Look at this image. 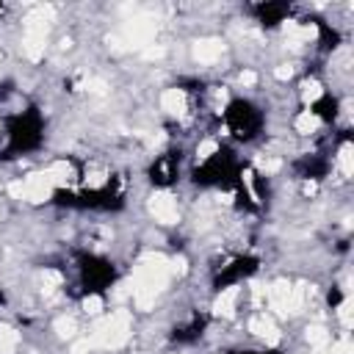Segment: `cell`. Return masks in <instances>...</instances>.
<instances>
[{
	"instance_id": "18",
	"label": "cell",
	"mask_w": 354,
	"mask_h": 354,
	"mask_svg": "<svg viewBox=\"0 0 354 354\" xmlns=\"http://www.w3.org/2000/svg\"><path fill=\"white\" fill-rule=\"evenodd\" d=\"M216 149H218L216 141H202V144L196 147V155H199V160H207L210 155H216Z\"/></svg>"
},
{
	"instance_id": "7",
	"label": "cell",
	"mask_w": 354,
	"mask_h": 354,
	"mask_svg": "<svg viewBox=\"0 0 354 354\" xmlns=\"http://www.w3.org/2000/svg\"><path fill=\"white\" fill-rule=\"evenodd\" d=\"M221 53H224V44L218 39H199L194 44V58L199 64H213V61L221 58Z\"/></svg>"
},
{
	"instance_id": "6",
	"label": "cell",
	"mask_w": 354,
	"mask_h": 354,
	"mask_svg": "<svg viewBox=\"0 0 354 354\" xmlns=\"http://www.w3.org/2000/svg\"><path fill=\"white\" fill-rule=\"evenodd\" d=\"M149 213H152L155 221H160V224H174V221H177V202H174V196H169V194H155V196L149 199Z\"/></svg>"
},
{
	"instance_id": "16",
	"label": "cell",
	"mask_w": 354,
	"mask_h": 354,
	"mask_svg": "<svg viewBox=\"0 0 354 354\" xmlns=\"http://www.w3.org/2000/svg\"><path fill=\"white\" fill-rule=\"evenodd\" d=\"M75 329H77V324H75V318H69V315H64V318L55 321V332H58L61 337H72Z\"/></svg>"
},
{
	"instance_id": "15",
	"label": "cell",
	"mask_w": 354,
	"mask_h": 354,
	"mask_svg": "<svg viewBox=\"0 0 354 354\" xmlns=\"http://www.w3.org/2000/svg\"><path fill=\"white\" fill-rule=\"evenodd\" d=\"M351 158H354V155H351V147L343 144V149H340V155H337V169H340L343 177H351V169H354V166H351Z\"/></svg>"
},
{
	"instance_id": "25",
	"label": "cell",
	"mask_w": 354,
	"mask_h": 354,
	"mask_svg": "<svg viewBox=\"0 0 354 354\" xmlns=\"http://www.w3.org/2000/svg\"><path fill=\"white\" fill-rule=\"evenodd\" d=\"M274 75H277V77H279V80H288V77H290V75H293V69H290V66H288V64H285V66H279V69H277V72H274Z\"/></svg>"
},
{
	"instance_id": "1",
	"label": "cell",
	"mask_w": 354,
	"mask_h": 354,
	"mask_svg": "<svg viewBox=\"0 0 354 354\" xmlns=\"http://www.w3.org/2000/svg\"><path fill=\"white\" fill-rule=\"evenodd\" d=\"M169 260L160 254H147L136 271H133V301L138 310H149L158 299V293L163 290L166 279H169Z\"/></svg>"
},
{
	"instance_id": "8",
	"label": "cell",
	"mask_w": 354,
	"mask_h": 354,
	"mask_svg": "<svg viewBox=\"0 0 354 354\" xmlns=\"http://www.w3.org/2000/svg\"><path fill=\"white\" fill-rule=\"evenodd\" d=\"M249 329L257 335V337H263V340H268V343H277L279 340V332H277V324L266 315V313H260V315H254L252 321H249Z\"/></svg>"
},
{
	"instance_id": "20",
	"label": "cell",
	"mask_w": 354,
	"mask_h": 354,
	"mask_svg": "<svg viewBox=\"0 0 354 354\" xmlns=\"http://www.w3.org/2000/svg\"><path fill=\"white\" fill-rule=\"evenodd\" d=\"M105 80H100V77H91V80H86V91H91V94H105Z\"/></svg>"
},
{
	"instance_id": "11",
	"label": "cell",
	"mask_w": 354,
	"mask_h": 354,
	"mask_svg": "<svg viewBox=\"0 0 354 354\" xmlns=\"http://www.w3.org/2000/svg\"><path fill=\"white\" fill-rule=\"evenodd\" d=\"M310 39H313V28L310 25H288V41H290V47H299V44H304Z\"/></svg>"
},
{
	"instance_id": "13",
	"label": "cell",
	"mask_w": 354,
	"mask_h": 354,
	"mask_svg": "<svg viewBox=\"0 0 354 354\" xmlns=\"http://www.w3.org/2000/svg\"><path fill=\"white\" fill-rule=\"evenodd\" d=\"M318 124H321V119H318V113H313V111H304L299 119H296V130L299 133H315L318 130Z\"/></svg>"
},
{
	"instance_id": "23",
	"label": "cell",
	"mask_w": 354,
	"mask_h": 354,
	"mask_svg": "<svg viewBox=\"0 0 354 354\" xmlns=\"http://www.w3.org/2000/svg\"><path fill=\"white\" fill-rule=\"evenodd\" d=\"M241 83H243V86H254V83H257V75H254L252 69H243V72H241Z\"/></svg>"
},
{
	"instance_id": "3",
	"label": "cell",
	"mask_w": 354,
	"mask_h": 354,
	"mask_svg": "<svg viewBox=\"0 0 354 354\" xmlns=\"http://www.w3.org/2000/svg\"><path fill=\"white\" fill-rule=\"evenodd\" d=\"M127 337H130V315L124 310H116L105 321L97 324V329L91 335V343L105 346V348H119Z\"/></svg>"
},
{
	"instance_id": "12",
	"label": "cell",
	"mask_w": 354,
	"mask_h": 354,
	"mask_svg": "<svg viewBox=\"0 0 354 354\" xmlns=\"http://www.w3.org/2000/svg\"><path fill=\"white\" fill-rule=\"evenodd\" d=\"M17 343H19V337H17V332H14L11 326H6V324H0V354H14V348H17Z\"/></svg>"
},
{
	"instance_id": "2",
	"label": "cell",
	"mask_w": 354,
	"mask_h": 354,
	"mask_svg": "<svg viewBox=\"0 0 354 354\" xmlns=\"http://www.w3.org/2000/svg\"><path fill=\"white\" fill-rule=\"evenodd\" d=\"M50 19H53V11L50 8H36L28 19H25V55L30 61H39L44 55V39H47V30H50Z\"/></svg>"
},
{
	"instance_id": "24",
	"label": "cell",
	"mask_w": 354,
	"mask_h": 354,
	"mask_svg": "<svg viewBox=\"0 0 354 354\" xmlns=\"http://www.w3.org/2000/svg\"><path fill=\"white\" fill-rule=\"evenodd\" d=\"M160 55H163V47H152V44H149V47H144V58H149V61H152V58H160Z\"/></svg>"
},
{
	"instance_id": "9",
	"label": "cell",
	"mask_w": 354,
	"mask_h": 354,
	"mask_svg": "<svg viewBox=\"0 0 354 354\" xmlns=\"http://www.w3.org/2000/svg\"><path fill=\"white\" fill-rule=\"evenodd\" d=\"M160 108L171 116H183L185 113V94L183 88H166L163 97H160Z\"/></svg>"
},
{
	"instance_id": "14",
	"label": "cell",
	"mask_w": 354,
	"mask_h": 354,
	"mask_svg": "<svg viewBox=\"0 0 354 354\" xmlns=\"http://www.w3.org/2000/svg\"><path fill=\"white\" fill-rule=\"evenodd\" d=\"M307 340H310L315 348H324V346L329 343V332H326L321 324H315V326H310V329H307Z\"/></svg>"
},
{
	"instance_id": "22",
	"label": "cell",
	"mask_w": 354,
	"mask_h": 354,
	"mask_svg": "<svg viewBox=\"0 0 354 354\" xmlns=\"http://www.w3.org/2000/svg\"><path fill=\"white\" fill-rule=\"evenodd\" d=\"M329 354H351V343H348V337L337 340V343L332 346V351H329Z\"/></svg>"
},
{
	"instance_id": "4",
	"label": "cell",
	"mask_w": 354,
	"mask_h": 354,
	"mask_svg": "<svg viewBox=\"0 0 354 354\" xmlns=\"http://www.w3.org/2000/svg\"><path fill=\"white\" fill-rule=\"evenodd\" d=\"M155 30H158L155 19H149V17H136V19H130V22L124 25V30H122L119 36H113L111 41H113L116 50H124V47H149Z\"/></svg>"
},
{
	"instance_id": "10",
	"label": "cell",
	"mask_w": 354,
	"mask_h": 354,
	"mask_svg": "<svg viewBox=\"0 0 354 354\" xmlns=\"http://www.w3.org/2000/svg\"><path fill=\"white\" fill-rule=\"evenodd\" d=\"M235 304H238V288H227V290H221V293H218V299H216L213 310H216V315L230 318V315L235 313Z\"/></svg>"
},
{
	"instance_id": "19",
	"label": "cell",
	"mask_w": 354,
	"mask_h": 354,
	"mask_svg": "<svg viewBox=\"0 0 354 354\" xmlns=\"http://www.w3.org/2000/svg\"><path fill=\"white\" fill-rule=\"evenodd\" d=\"M257 166H260L263 171H277V169H279V158H271V155L257 158Z\"/></svg>"
},
{
	"instance_id": "17",
	"label": "cell",
	"mask_w": 354,
	"mask_h": 354,
	"mask_svg": "<svg viewBox=\"0 0 354 354\" xmlns=\"http://www.w3.org/2000/svg\"><path fill=\"white\" fill-rule=\"evenodd\" d=\"M301 94H304V100H307V102H318V100H321V94H324V88H321V83H318V80H307Z\"/></svg>"
},
{
	"instance_id": "5",
	"label": "cell",
	"mask_w": 354,
	"mask_h": 354,
	"mask_svg": "<svg viewBox=\"0 0 354 354\" xmlns=\"http://www.w3.org/2000/svg\"><path fill=\"white\" fill-rule=\"evenodd\" d=\"M53 180L47 177V171L44 174H30L25 183H22V199H30V202H44V199H50V194H53Z\"/></svg>"
},
{
	"instance_id": "21",
	"label": "cell",
	"mask_w": 354,
	"mask_h": 354,
	"mask_svg": "<svg viewBox=\"0 0 354 354\" xmlns=\"http://www.w3.org/2000/svg\"><path fill=\"white\" fill-rule=\"evenodd\" d=\"M83 307H86V313H100L102 310V299L100 296H86V301H83Z\"/></svg>"
}]
</instances>
